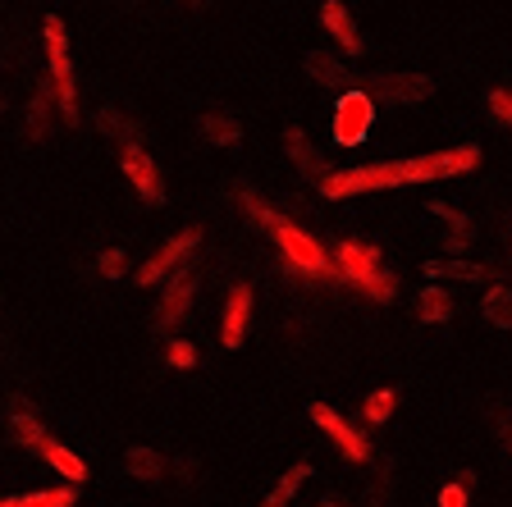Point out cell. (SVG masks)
<instances>
[{
  "label": "cell",
  "mask_w": 512,
  "mask_h": 507,
  "mask_svg": "<svg viewBox=\"0 0 512 507\" xmlns=\"http://www.w3.org/2000/svg\"><path fill=\"white\" fill-rule=\"evenodd\" d=\"M476 165H480V147L476 142H462V147H444V151H430V156L380 160V165H357V169H330L316 188H320V197L343 201V197H362V192L458 179V174H467V169H476Z\"/></svg>",
  "instance_id": "cell-1"
},
{
  "label": "cell",
  "mask_w": 512,
  "mask_h": 507,
  "mask_svg": "<svg viewBox=\"0 0 512 507\" xmlns=\"http://www.w3.org/2000/svg\"><path fill=\"white\" fill-rule=\"evenodd\" d=\"M270 238H275L279 261H284L288 275H298V279H339V265L330 261V252H325V247H320L307 229H298L288 215L275 224V229H270ZM339 284H343V279H339Z\"/></svg>",
  "instance_id": "cell-2"
},
{
  "label": "cell",
  "mask_w": 512,
  "mask_h": 507,
  "mask_svg": "<svg viewBox=\"0 0 512 507\" xmlns=\"http://www.w3.org/2000/svg\"><path fill=\"white\" fill-rule=\"evenodd\" d=\"M42 37H46V64H51V96L69 124H78V83H74V55H69V32H64L60 14L42 19Z\"/></svg>",
  "instance_id": "cell-3"
},
{
  "label": "cell",
  "mask_w": 512,
  "mask_h": 507,
  "mask_svg": "<svg viewBox=\"0 0 512 507\" xmlns=\"http://www.w3.org/2000/svg\"><path fill=\"white\" fill-rule=\"evenodd\" d=\"M371 101L380 106H421L435 96V78L412 74V69H384V74H371L362 87Z\"/></svg>",
  "instance_id": "cell-4"
},
{
  "label": "cell",
  "mask_w": 512,
  "mask_h": 507,
  "mask_svg": "<svg viewBox=\"0 0 512 507\" xmlns=\"http://www.w3.org/2000/svg\"><path fill=\"white\" fill-rule=\"evenodd\" d=\"M202 247V229H183V233H174L170 243L160 247V252H151L147 261L138 265V284L142 288H156V284H165L170 275H179L183 270V261H188L192 252Z\"/></svg>",
  "instance_id": "cell-5"
},
{
  "label": "cell",
  "mask_w": 512,
  "mask_h": 507,
  "mask_svg": "<svg viewBox=\"0 0 512 507\" xmlns=\"http://www.w3.org/2000/svg\"><path fill=\"white\" fill-rule=\"evenodd\" d=\"M371 124H375V101L366 92H343L339 96V106H334V115H330V133H334V142L339 147H357V142H366V133H371Z\"/></svg>",
  "instance_id": "cell-6"
},
{
  "label": "cell",
  "mask_w": 512,
  "mask_h": 507,
  "mask_svg": "<svg viewBox=\"0 0 512 507\" xmlns=\"http://www.w3.org/2000/svg\"><path fill=\"white\" fill-rule=\"evenodd\" d=\"M307 416H311V425H320V430L330 434V439H334V448H339V453L348 457V462L366 466V462H371V457H375V453H371V439H366V434L357 430V425H352V421H343V416L334 412L330 402H311V407H307Z\"/></svg>",
  "instance_id": "cell-7"
},
{
  "label": "cell",
  "mask_w": 512,
  "mask_h": 507,
  "mask_svg": "<svg viewBox=\"0 0 512 507\" xmlns=\"http://www.w3.org/2000/svg\"><path fill=\"white\" fill-rule=\"evenodd\" d=\"M192 302H197V275H192V270L170 275V279H165V288H160V302H156V316H151V329H156V334H170L174 325H183V316L192 311Z\"/></svg>",
  "instance_id": "cell-8"
},
{
  "label": "cell",
  "mask_w": 512,
  "mask_h": 507,
  "mask_svg": "<svg viewBox=\"0 0 512 507\" xmlns=\"http://www.w3.org/2000/svg\"><path fill=\"white\" fill-rule=\"evenodd\" d=\"M119 165H124L133 192H138L147 206H160V201H165V179H160L156 160L147 156V147H138V142H133V147H124V151H119Z\"/></svg>",
  "instance_id": "cell-9"
},
{
  "label": "cell",
  "mask_w": 512,
  "mask_h": 507,
  "mask_svg": "<svg viewBox=\"0 0 512 507\" xmlns=\"http://www.w3.org/2000/svg\"><path fill=\"white\" fill-rule=\"evenodd\" d=\"M334 265H339V279L352 288H362L366 279H375L384 270L380 265V252L366 243H357V238H343L339 247H334Z\"/></svg>",
  "instance_id": "cell-10"
},
{
  "label": "cell",
  "mask_w": 512,
  "mask_h": 507,
  "mask_svg": "<svg viewBox=\"0 0 512 507\" xmlns=\"http://www.w3.org/2000/svg\"><path fill=\"white\" fill-rule=\"evenodd\" d=\"M247 320H252V288H247V284H234V293H229V302H224V320H220V343H224L229 352L243 348Z\"/></svg>",
  "instance_id": "cell-11"
},
{
  "label": "cell",
  "mask_w": 512,
  "mask_h": 507,
  "mask_svg": "<svg viewBox=\"0 0 512 507\" xmlns=\"http://www.w3.org/2000/svg\"><path fill=\"white\" fill-rule=\"evenodd\" d=\"M426 211L448 229V233H444V252L462 256L471 243H476V220H471V215H462L458 206H448V201H430Z\"/></svg>",
  "instance_id": "cell-12"
},
{
  "label": "cell",
  "mask_w": 512,
  "mask_h": 507,
  "mask_svg": "<svg viewBox=\"0 0 512 507\" xmlns=\"http://www.w3.org/2000/svg\"><path fill=\"white\" fill-rule=\"evenodd\" d=\"M302 69H307V78L316 87H325V92H352V69L339 60V55L330 51H307V60H302Z\"/></svg>",
  "instance_id": "cell-13"
},
{
  "label": "cell",
  "mask_w": 512,
  "mask_h": 507,
  "mask_svg": "<svg viewBox=\"0 0 512 507\" xmlns=\"http://www.w3.org/2000/svg\"><path fill=\"white\" fill-rule=\"evenodd\" d=\"M5 425H10L14 444L28 448V453H42V444L51 439V434H46V425L37 421V412H32L28 398H10V416H5Z\"/></svg>",
  "instance_id": "cell-14"
},
{
  "label": "cell",
  "mask_w": 512,
  "mask_h": 507,
  "mask_svg": "<svg viewBox=\"0 0 512 507\" xmlns=\"http://www.w3.org/2000/svg\"><path fill=\"white\" fill-rule=\"evenodd\" d=\"M320 23L330 28V37H334V42H339L348 55H362V51H366L362 32H357V23H352V14L343 10L339 0H325V5H320Z\"/></svg>",
  "instance_id": "cell-15"
},
{
  "label": "cell",
  "mask_w": 512,
  "mask_h": 507,
  "mask_svg": "<svg viewBox=\"0 0 512 507\" xmlns=\"http://www.w3.org/2000/svg\"><path fill=\"white\" fill-rule=\"evenodd\" d=\"M284 151H288V160H293V165L302 169V174H307V179H325V174H330V165H325V156H320L316 147H311L307 142V133H302V128H288L284 133Z\"/></svg>",
  "instance_id": "cell-16"
},
{
  "label": "cell",
  "mask_w": 512,
  "mask_h": 507,
  "mask_svg": "<svg viewBox=\"0 0 512 507\" xmlns=\"http://www.w3.org/2000/svg\"><path fill=\"white\" fill-rule=\"evenodd\" d=\"M426 279L430 284H476V279H485V265L462 261V256H444V261H426Z\"/></svg>",
  "instance_id": "cell-17"
},
{
  "label": "cell",
  "mask_w": 512,
  "mask_h": 507,
  "mask_svg": "<svg viewBox=\"0 0 512 507\" xmlns=\"http://www.w3.org/2000/svg\"><path fill=\"white\" fill-rule=\"evenodd\" d=\"M42 457H46V466H51L55 476H64L74 489L87 480V462L74 453V448H64L60 439H46V444H42Z\"/></svg>",
  "instance_id": "cell-18"
},
{
  "label": "cell",
  "mask_w": 512,
  "mask_h": 507,
  "mask_svg": "<svg viewBox=\"0 0 512 507\" xmlns=\"http://www.w3.org/2000/svg\"><path fill=\"white\" fill-rule=\"evenodd\" d=\"M124 476L128 480H142V485H156V480H165V457L156 453V448H128L124 453Z\"/></svg>",
  "instance_id": "cell-19"
},
{
  "label": "cell",
  "mask_w": 512,
  "mask_h": 507,
  "mask_svg": "<svg viewBox=\"0 0 512 507\" xmlns=\"http://www.w3.org/2000/svg\"><path fill=\"white\" fill-rule=\"evenodd\" d=\"M416 320L421 325H444L448 316H453V293L448 288H439V284H430V288H421L416 293Z\"/></svg>",
  "instance_id": "cell-20"
},
{
  "label": "cell",
  "mask_w": 512,
  "mask_h": 507,
  "mask_svg": "<svg viewBox=\"0 0 512 507\" xmlns=\"http://www.w3.org/2000/svg\"><path fill=\"white\" fill-rule=\"evenodd\" d=\"M51 110H55L51 87H37L28 101V115H23V133H28L32 142H42L46 133H51Z\"/></svg>",
  "instance_id": "cell-21"
},
{
  "label": "cell",
  "mask_w": 512,
  "mask_h": 507,
  "mask_svg": "<svg viewBox=\"0 0 512 507\" xmlns=\"http://www.w3.org/2000/svg\"><path fill=\"white\" fill-rule=\"evenodd\" d=\"M480 316H485V325H494V329H512V288L508 284L485 288V297H480Z\"/></svg>",
  "instance_id": "cell-22"
},
{
  "label": "cell",
  "mask_w": 512,
  "mask_h": 507,
  "mask_svg": "<svg viewBox=\"0 0 512 507\" xmlns=\"http://www.w3.org/2000/svg\"><path fill=\"white\" fill-rule=\"evenodd\" d=\"M96 128H101L106 138H115L119 147H133V142H142L138 124H133V119H128L119 106H101V115H96Z\"/></svg>",
  "instance_id": "cell-23"
},
{
  "label": "cell",
  "mask_w": 512,
  "mask_h": 507,
  "mask_svg": "<svg viewBox=\"0 0 512 507\" xmlns=\"http://www.w3.org/2000/svg\"><path fill=\"white\" fill-rule=\"evenodd\" d=\"M307 480H311V466H307V462H298V466H293V471H284V476H279V485L270 489V494L261 498V503H256V507H288V503H293V498H298V489L307 485Z\"/></svg>",
  "instance_id": "cell-24"
},
{
  "label": "cell",
  "mask_w": 512,
  "mask_h": 507,
  "mask_svg": "<svg viewBox=\"0 0 512 507\" xmlns=\"http://www.w3.org/2000/svg\"><path fill=\"white\" fill-rule=\"evenodd\" d=\"M202 138L211 142V147H238V138H243V124H238L234 115H220V110H211V115H202Z\"/></svg>",
  "instance_id": "cell-25"
},
{
  "label": "cell",
  "mask_w": 512,
  "mask_h": 507,
  "mask_svg": "<svg viewBox=\"0 0 512 507\" xmlns=\"http://www.w3.org/2000/svg\"><path fill=\"white\" fill-rule=\"evenodd\" d=\"M0 507H78V489H37V494L0 498Z\"/></svg>",
  "instance_id": "cell-26"
},
{
  "label": "cell",
  "mask_w": 512,
  "mask_h": 507,
  "mask_svg": "<svg viewBox=\"0 0 512 507\" xmlns=\"http://www.w3.org/2000/svg\"><path fill=\"white\" fill-rule=\"evenodd\" d=\"M238 206H243V211H247V220H252L256 229H266V233L275 229L279 220H284V215H279V211H275V206H270L266 197H256L252 188H238Z\"/></svg>",
  "instance_id": "cell-27"
},
{
  "label": "cell",
  "mask_w": 512,
  "mask_h": 507,
  "mask_svg": "<svg viewBox=\"0 0 512 507\" xmlns=\"http://www.w3.org/2000/svg\"><path fill=\"white\" fill-rule=\"evenodd\" d=\"M394 407H398V393L394 389H375L371 398L362 402V416H366V425H384L389 416H394Z\"/></svg>",
  "instance_id": "cell-28"
},
{
  "label": "cell",
  "mask_w": 512,
  "mask_h": 507,
  "mask_svg": "<svg viewBox=\"0 0 512 507\" xmlns=\"http://www.w3.org/2000/svg\"><path fill=\"white\" fill-rule=\"evenodd\" d=\"M362 293L371 297V302H394V297H398V275L380 270L375 279H366V284H362Z\"/></svg>",
  "instance_id": "cell-29"
},
{
  "label": "cell",
  "mask_w": 512,
  "mask_h": 507,
  "mask_svg": "<svg viewBox=\"0 0 512 507\" xmlns=\"http://www.w3.org/2000/svg\"><path fill=\"white\" fill-rule=\"evenodd\" d=\"M165 361H170L174 370H192V366H197V348H192L188 338H170V348H165Z\"/></svg>",
  "instance_id": "cell-30"
},
{
  "label": "cell",
  "mask_w": 512,
  "mask_h": 507,
  "mask_svg": "<svg viewBox=\"0 0 512 507\" xmlns=\"http://www.w3.org/2000/svg\"><path fill=\"white\" fill-rule=\"evenodd\" d=\"M96 270L106 279H119V275H128V256L119 252V247H110V252H101V261H96Z\"/></svg>",
  "instance_id": "cell-31"
},
{
  "label": "cell",
  "mask_w": 512,
  "mask_h": 507,
  "mask_svg": "<svg viewBox=\"0 0 512 507\" xmlns=\"http://www.w3.org/2000/svg\"><path fill=\"white\" fill-rule=\"evenodd\" d=\"M490 115L503 119V124H512V87H499V92H490Z\"/></svg>",
  "instance_id": "cell-32"
},
{
  "label": "cell",
  "mask_w": 512,
  "mask_h": 507,
  "mask_svg": "<svg viewBox=\"0 0 512 507\" xmlns=\"http://www.w3.org/2000/svg\"><path fill=\"white\" fill-rule=\"evenodd\" d=\"M439 507H467V480L439 489Z\"/></svg>",
  "instance_id": "cell-33"
},
{
  "label": "cell",
  "mask_w": 512,
  "mask_h": 507,
  "mask_svg": "<svg viewBox=\"0 0 512 507\" xmlns=\"http://www.w3.org/2000/svg\"><path fill=\"white\" fill-rule=\"evenodd\" d=\"M494 430H499V444H503V453L512 457V412H499V416H494Z\"/></svg>",
  "instance_id": "cell-34"
},
{
  "label": "cell",
  "mask_w": 512,
  "mask_h": 507,
  "mask_svg": "<svg viewBox=\"0 0 512 507\" xmlns=\"http://www.w3.org/2000/svg\"><path fill=\"white\" fill-rule=\"evenodd\" d=\"M320 507H343V503H334V498H320Z\"/></svg>",
  "instance_id": "cell-35"
},
{
  "label": "cell",
  "mask_w": 512,
  "mask_h": 507,
  "mask_svg": "<svg viewBox=\"0 0 512 507\" xmlns=\"http://www.w3.org/2000/svg\"><path fill=\"white\" fill-rule=\"evenodd\" d=\"M188 5H202V0H188Z\"/></svg>",
  "instance_id": "cell-36"
},
{
  "label": "cell",
  "mask_w": 512,
  "mask_h": 507,
  "mask_svg": "<svg viewBox=\"0 0 512 507\" xmlns=\"http://www.w3.org/2000/svg\"><path fill=\"white\" fill-rule=\"evenodd\" d=\"M0 106H5V101H0Z\"/></svg>",
  "instance_id": "cell-37"
}]
</instances>
